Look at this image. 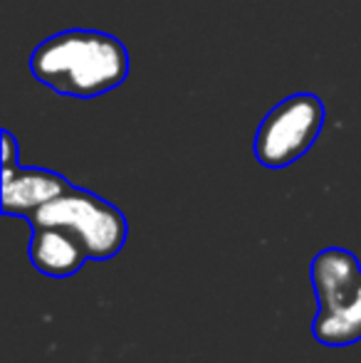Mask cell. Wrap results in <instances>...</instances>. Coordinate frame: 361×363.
<instances>
[{
    "label": "cell",
    "instance_id": "52a82bcc",
    "mask_svg": "<svg viewBox=\"0 0 361 363\" xmlns=\"http://www.w3.org/2000/svg\"><path fill=\"white\" fill-rule=\"evenodd\" d=\"M15 166V139L10 131H3V168Z\"/></svg>",
    "mask_w": 361,
    "mask_h": 363
},
{
    "label": "cell",
    "instance_id": "277c9868",
    "mask_svg": "<svg viewBox=\"0 0 361 363\" xmlns=\"http://www.w3.org/2000/svg\"><path fill=\"white\" fill-rule=\"evenodd\" d=\"M324 126V104L314 94H292L262 119L255 158L265 168H284L302 158Z\"/></svg>",
    "mask_w": 361,
    "mask_h": 363
},
{
    "label": "cell",
    "instance_id": "7a4b0ae2",
    "mask_svg": "<svg viewBox=\"0 0 361 363\" xmlns=\"http://www.w3.org/2000/svg\"><path fill=\"white\" fill-rule=\"evenodd\" d=\"M319 311L312 336L324 346L361 341V262L342 247L322 250L309 267Z\"/></svg>",
    "mask_w": 361,
    "mask_h": 363
},
{
    "label": "cell",
    "instance_id": "3957f363",
    "mask_svg": "<svg viewBox=\"0 0 361 363\" xmlns=\"http://www.w3.org/2000/svg\"><path fill=\"white\" fill-rule=\"evenodd\" d=\"M33 225H60L87 247L89 259H111L126 245L129 225L119 208L82 188H70L30 216Z\"/></svg>",
    "mask_w": 361,
    "mask_h": 363
},
{
    "label": "cell",
    "instance_id": "5b68a950",
    "mask_svg": "<svg viewBox=\"0 0 361 363\" xmlns=\"http://www.w3.org/2000/svg\"><path fill=\"white\" fill-rule=\"evenodd\" d=\"M70 183L60 173L45 168H3V213L5 216H33L50 201L70 191Z\"/></svg>",
    "mask_w": 361,
    "mask_h": 363
},
{
    "label": "cell",
    "instance_id": "6da1fadb",
    "mask_svg": "<svg viewBox=\"0 0 361 363\" xmlns=\"http://www.w3.org/2000/svg\"><path fill=\"white\" fill-rule=\"evenodd\" d=\"M35 79L67 96L106 94L124 84L129 52L124 43L96 30H67L40 43L30 57Z\"/></svg>",
    "mask_w": 361,
    "mask_h": 363
},
{
    "label": "cell",
    "instance_id": "8992f818",
    "mask_svg": "<svg viewBox=\"0 0 361 363\" xmlns=\"http://www.w3.org/2000/svg\"><path fill=\"white\" fill-rule=\"evenodd\" d=\"M28 255L40 274H48L55 279L72 277L89 259L82 240L60 225H33Z\"/></svg>",
    "mask_w": 361,
    "mask_h": 363
}]
</instances>
